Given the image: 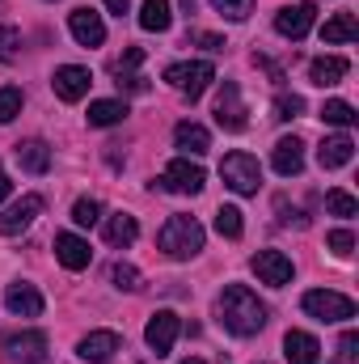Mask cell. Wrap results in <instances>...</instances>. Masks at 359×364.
Instances as JSON below:
<instances>
[{
    "label": "cell",
    "instance_id": "6da1fadb",
    "mask_svg": "<svg viewBox=\"0 0 359 364\" xmlns=\"http://www.w3.org/2000/svg\"><path fill=\"white\" fill-rule=\"evenodd\" d=\"M216 314H220V322H224V331H233V335H258L263 326H267V305L245 288V284H228L224 292H220V301H216Z\"/></svg>",
    "mask_w": 359,
    "mask_h": 364
},
{
    "label": "cell",
    "instance_id": "7a4b0ae2",
    "mask_svg": "<svg viewBox=\"0 0 359 364\" xmlns=\"http://www.w3.org/2000/svg\"><path fill=\"white\" fill-rule=\"evenodd\" d=\"M203 242H207V233H203V225H199L194 216H170L165 229L157 233V246H161L170 259H194V255L203 250Z\"/></svg>",
    "mask_w": 359,
    "mask_h": 364
},
{
    "label": "cell",
    "instance_id": "3957f363",
    "mask_svg": "<svg viewBox=\"0 0 359 364\" xmlns=\"http://www.w3.org/2000/svg\"><path fill=\"white\" fill-rule=\"evenodd\" d=\"M220 178L228 191H237V195H258V186H263V166H258V157H250V153H228L224 161H220Z\"/></svg>",
    "mask_w": 359,
    "mask_h": 364
},
{
    "label": "cell",
    "instance_id": "277c9868",
    "mask_svg": "<svg viewBox=\"0 0 359 364\" xmlns=\"http://www.w3.org/2000/svg\"><path fill=\"white\" fill-rule=\"evenodd\" d=\"M300 305L317 322H347V318H355V301L343 296V292H334V288H313V292H304Z\"/></svg>",
    "mask_w": 359,
    "mask_h": 364
},
{
    "label": "cell",
    "instance_id": "5b68a950",
    "mask_svg": "<svg viewBox=\"0 0 359 364\" xmlns=\"http://www.w3.org/2000/svg\"><path fill=\"white\" fill-rule=\"evenodd\" d=\"M165 81L194 102V97H203L207 85L216 81V68H211L207 60H186V64H170V68H165Z\"/></svg>",
    "mask_w": 359,
    "mask_h": 364
},
{
    "label": "cell",
    "instance_id": "8992f818",
    "mask_svg": "<svg viewBox=\"0 0 359 364\" xmlns=\"http://www.w3.org/2000/svg\"><path fill=\"white\" fill-rule=\"evenodd\" d=\"M0 352H4V364H43L47 360V335H43V331H17V335H4Z\"/></svg>",
    "mask_w": 359,
    "mask_h": 364
},
{
    "label": "cell",
    "instance_id": "52a82bcc",
    "mask_svg": "<svg viewBox=\"0 0 359 364\" xmlns=\"http://www.w3.org/2000/svg\"><path fill=\"white\" fill-rule=\"evenodd\" d=\"M203 182H207L203 166H199V161H190V157L170 161V166H165V174H161V186H165V191H174V195H199V191H203Z\"/></svg>",
    "mask_w": 359,
    "mask_h": 364
},
{
    "label": "cell",
    "instance_id": "ba28073f",
    "mask_svg": "<svg viewBox=\"0 0 359 364\" xmlns=\"http://www.w3.org/2000/svg\"><path fill=\"white\" fill-rule=\"evenodd\" d=\"M178 331H182L178 314H174V309H157V314L148 318V326H144V339H148V348H153L157 356H170L174 343H178Z\"/></svg>",
    "mask_w": 359,
    "mask_h": 364
},
{
    "label": "cell",
    "instance_id": "9c48e42d",
    "mask_svg": "<svg viewBox=\"0 0 359 364\" xmlns=\"http://www.w3.org/2000/svg\"><path fill=\"white\" fill-rule=\"evenodd\" d=\"M313 21H317V4L313 0H300V4H283L279 13H275V30L283 34V38H304L309 30H313Z\"/></svg>",
    "mask_w": 359,
    "mask_h": 364
},
{
    "label": "cell",
    "instance_id": "30bf717a",
    "mask_svg": "<svg viewBox=\"0 0 359 364\" xmlns=\"http://www.w3.org/2000/svg\"><path fill=\"white\" fill-rule=\"evenodd\" d=\"M38 216H43V195H21L17 203H9V208L0 212V233H4V237H13V233L30 229Z\"/></svg>",
    "mask_w": 359,
    "mask_h": 364
},
{
    "label": "cell",
    "instance_id": "8fae6325",
    "mask_svg": "<svg viewBox=\"0 0 359 364\" xmlns=\"http://www.w3.org/2000/svg\"><path fill=\"white\" fill-rule=\"evenodd\" d=\"M250 267H254V275H258L263 284H270V288L292 284V259L279 255V250H258V255L250 259Z\"/></svg>",
    "mask_w": 359,
    "mask_h": 364
},
{
    "label": "cell",
    "instance_id": "7c38bea8",
    "mask_svg": "<svg viewBox=\"0 0 359 364\" xmlns=\"http://www.w3.org/2000/svg\"><path fill=\"white\" fill-rule=\"evenodd\" d=\"M114 352H123V339H118L114 331H89V335L77 343V356L89 360V364H110Z\"/></svg>",
    "mask_w": 359,
    "mask_h": 364
},
{
    "label": "cell",
    "instance_id": "4fadbf2b",
    "mask_svg": "<svg viewBox=\"0 0 359 364\" xmlns=\"http://www.w3.org/2000/svg\"><path fill=\"white\" fill-rule=\"evenodd\" d=\"M68 30H72V38H77L81 47H101V43H106V21H101V13H93V9H72V13H68Z\"/></svg>",
    "mask_w": 359,
    "mask_h": 364
},
{
    "label": "cell",
    "instance_id": "5bb4252c",
    "mask_svg": "<svg viewBox=\"0 0 359 364\" xmlns=\"http://www.w3.org/2000/svg\"><path fill=\"white\" fill-rule=\"evenodd\" d=\"M51 85H55V97H64V102H81V97L89 93L93 77H89V68H81V64H64V68H55Z\"/></svg>",
    "mask_w": 359,
    "mask_h": 364
},
{
    "label": "cell",
    "instance_id": "9a60e30c",
    "mask_svg": "<svg viewBox=\"0 0 359 364\" xmlns=\"http://www.w3.org/2000/svg\"><path fill=\"white\" fill-rule=\"evenodd\" d=\"M216 123L224 132H241L245 127V106H241V90L233 81H224V90L216 97Z\"/></svg>",
    "mask_w": 359,
    "mask_h": 364
},
{
    "label": "cell",
    "instance_id": "2e32d148",
    "mask_svg": "<svg viewBox=\"0 0 359 364\" xmlns=\"http://www.w3.org/2000/svg\"><path fill=\"white\" fill-rule=\"evenodd\" d=\"M4 305H9V314H17V318H38V314H43V292H38L34 284L17 279V284H9V292H4Z\"/></svg>",
    "mask_w": 359,
    "mask_h": 364
},
{
    "label": "cell",
    "instance_id": "e0dca14e",
    "mask_svg": "<svg viewBox=\"0 0 359 364\" xmlns=\"http://www.w3.org/2000/svg\"><path fill=\"white\" fill-rule=\"evenodd\" d=\"M270 166H275V174L296 178V174L304 170V144H300L296 136H283V140L275 144V153H270Z\"/></svg>",
    "mask_w": 359,
    "mask_h": 364
},
{
    "label": "cell",
    "instance_id": "ac0fdd59",
    "mask_svg": "<svg viewBox=\"0 0 359 364\" xmlns=\"http://www.w3.org/2000/svg\"><path fill=\"white\" fill-rule=\"evenodd\" d=\"M55 259H60L68 272H85L89 259H93V250H89L85 237H77V233H60V237H55Z\"/></svg>",
    "mask_w": 359,
    "mask_h": 364
},
{
    "label": "cell",
    "instance_id": "d6986e66",
    "mask_svg": "<svg viewBox=\"0 0 359 364\" xmlns=\"http://www.w3.org/2000/svg\"><path fill=\"white\" fill-rule=\"evenodd\" d=\"M283 356H287V364H317L321 360V348H317L313 335L287 331V335H283Z\"/></svg>",
    "mask_w": 359,
    "mask_h": 364
},
{
    "label": "cell",
    "instance_id": "ffe728a7",
    "mask_svg": "<svg viewBox=\"0 0 359 364\" xmlns=\"http://www.w3.org/2000/svg\"><path fill=\"white\" fill-rule=\"evenodd\" d=\"M351 157H355V140H351V136H326L321 149H317L321 170H338V166H347Z\"/></svg>",
    "mask_w": 359,
    "mask_h": 364
},
{
    "label": "cell",
    "instance_id": "44dd1931",
    "mask_svg": "<svg viewBox=\"0 0 359 364\" xmlns=\"http://www.w3.org/2000/svg\"><path fill=\"white\" fill-rule=\"evenodd\" d=\"M347 68H351V64H347L343 55H321V60L309 64V81L326 90V85H338V81L347 77Z\"/></svg>",
    "mask_w": 359,
    "mask_h": 364
},
{
    "label": "cell",
    "instance_id": "7402d4cb",
    "mask_svg": "<svg viewBox=\"0 0 359 364\" xmlns=\"http://www.w3.org/2000/svg\"><path fill=\"white\" fill-rule=\"evenodd\" d=\"M17 166H21L26 174H47V170H51V149H47L43 140H21V144H17Z\"/></svg>",
    "mask_w": 359,
    "mask_h": 364
},
{
    "label": "cell",
    "instance_id": "603a6c76",
    "mask_svg": "<svg viewBox=\"0 0 359 364\" xmlns=\"http://www.w3.org/2000/svg\"><path fill=\"white\" fill-rule=\"evenodd\" d=\"M174 144H178L186 157H203V153L211 149V136H207V127H199V123H178V127H174Z\"/></svg>",
    "mask_w": 359,
    "mask_h": 364
},
{
    "label": "cell",
    "instance_id": "cb8c5ba5",
    "mask_svg": "<svg viewBox=\"0 0 359 364\" xmlns=\"http://www.w3.org/2000/svg\"><path fill=\"white\" fill-rule=\"evenodd\" d=\"M89 127H114L127 119V102L123 97H101V102H89Z\"/></svg>",
    "mask_w": 359,
    "mask_h": 364
},
{
    "label": "cell",
    "instance_id": "d4e9b609",
    "mask_svg": "<svg viewBox=\"0 0 359 364\" xmlns=\"http://www.w3.org/2000/svg\"><path fill=\"white\" fill-rule=\"evenodd\" d=\"M170 21H174L170 0H144V9H140V26H144L148 34H165Z\"/></svg>",
    "mask_w": 359,
    "mask_h": 364
},
{
    "label": "cell",
    "instance_id": "484cf974",
    "mask_svg": "<svg viewBox=\"0 0 359 364\" xmlns=\"http://www.w3.org/2000/svg\"><path fill=\"white\" fill-rule=\"evenodd\" d=\"M136 237H140V225H136V216L118 212V216H110V220H106V242H110V246H118V250H123V246H131Z\"/></svg>",
    "mask_w": 359,
    "mask_h": 364
},
{
    "label": "cell",
    "instance_id": "4316f807",
    "mask_svg": "<svg viewBox=\"0 0 359 364\" xmlns=\"http://www.w3.org/2000/svg\"><path fill=\"white\" fill-rule=\"evenodd\" d=\"M355 34H359V26H355L351 13H334V17L321 26V43H351Z\"/></svg>",
    "mask_w": 359,
    "mask_h": 364
},
{
    "label": "cell",
    "instance_id": "83f0119b",
    "mask_svg": "<svg viewBox=\"0 0 359 364\" xmlns=\"http://www.w3.org/2000/svg\"><path fill=\"white\" fill-rule=\"evenodd\" d=\"M216 233H220V237H228V242H237V237L245 233L241 208H233V203H220V212H216Z\"/></svg>",
    "mask_w": 359,
    "mask_h": 364
},
{
    "label": "cell",
    "instance_id": "f1b7e54d",
    "mask_svg": "<svg viewBox=\"0 0 359 364\" xmlns=\"http://www.w3.org/2000/svg\"><path fill=\"white\" fill-rule=\"evenodd\" d=\"M321 119H326L330 127H351L359 114H355V106H351V102H338V97H334V102H326V106H321Z\"/></svg>",
    "mask_w": 359,
    "mask_h": 364
},
{
    "label": "cell",
    "instance_id": "f546056e",
    "mask_svg": "<svg viewBox=\"0 0 359 364\" xmlns=\"http://www.w3.org/2000/svg\"><path fill=\"white\" fill-rule=\"evenodd\" d=\"M72 220H77L81 229H93V225L101 220V203L89 199V195H85V199H77V203H72Z\"/></svg>",
    "mask_w": 359,
    "mask_h": 364
},
{
    "label": "cell",
    "instance_id": "4dcf8cb0",
    "mask_svg": "<svg viewBox=\"0 0 359 364\" xmlns=\"http://www.w3.org/2000/svg\"><path fill=\"white\" fill-rule=\"evenodd\" d=\"M21 114V90L17 85H4L0 90V123H13Z\"/></svg>",
    "mask_w": 359,
    "mask_h": 364
},
{
    "label": "cell",
    "instance_id": "1f68e13d",
    "mask_svg": "<svg viewBox=\"0 0 359 364\" xmlns=\"http://www.w3.org/2000/svg\"><path fill=\"white\" fill-rule=\"evenodd\" d=\"M304 114V97L300 93H279L275 97V119H300Z\"/></svg>",
    "mask_w": 359,
    "mask_h": 364
},
{
    "label": "cell",
    "instance_id": "d6a6232c",
    "mask_svg": "<svg viewBox=\"0 0 359 364\" xmlns=\"http://www.w3.org/2000/svg\"><path fill=\"white\" fill-rule=\"evenodd\" d=\"M211 9H216L220 17H228V21H245L250 9H254V0H211Z\"/></svg>",
    "mask_w": 359,
    "mask_h": 364
},
{
    "label": "cell",
    "instance_id": "836d02e7",
    "mask_svg": "<svg viewBox=\"0 0 359 364\" xmlns=\"http://www.w3.org/2000/svg\"><path fill=\"white\" fill-rule=\"evenodd\" d=\"M326 208H330L334 216H355L359 199H355V195H347V191H330V195H326Z\"/></svg>",
    "mask_w": 359,
    "mask_h": 364
},
{
    "label": "cell",
    "instance_id": "e575fe53",
    "mask_svg": "<svg viewBox=\"0 0 359 364\" xmlns=\"http://www.w3.org/2000/svg\"><path fill=\"white\" fill-rule=\"evenodd\" d=\"M17 51H21V30L0 26V60L9 64V60H17Z\"/></svg>",
    "mask_w": 359,
    "mask_h": 364
},
{
    "label": "cell",
    "instance_id": "d590c367",
    "mask_svg": "<svg viewBox=\"0 0 359 364\" xmlns=\"http://www.w3.org/2000/svg\"><path fill=\"white\" fill-rule=\"evenodd\" d=\"M140 64H144V51H140V47H127V51H123V60L114 64V77H136V68H140Z\"/></svg>",
    "mask_w": 359,
    "mask_h": 364
},
{
    "label": "cell",
    "instance_id": "8d00e7d4",
    "mask_svg": "<svg viewBox=\"0 0 359 364\" xmlns=\"http://www.w3.org/2000/svg\"><path fill=\"white\" fill-rule=\"evenodd\" d=\"M326 242H330V250H334L338 259H347V255L355 250V233H351V229H334V233H330Z\"/></svg>",
    "mask_w": 359,
    "mask_h": 364
},
{
    "label": "cell",
    "instance_id": "74e56055",
    "mask_svg": "<svg viewBox=\"0 0 359 364\" xmlns=\"http://www.w3.org/2000/svg\"><path fill=\"white\" fill-rule=\"evenodd\" d=\"M110 279H114L118 288H127V292H136V288H140V272H136L131 263H114V272H110Z\"/></svg>",
    "mask_w": 359,
    "mask_h": 364
},
{
    "label": "cell",
    "instance_id": "f35d334b",
    "mask_svg": "<svg viewBox=\"0 0 359 364\" xmlns=\"http://www.w3.org/2000/svg\"><path fill=\"white\" fill-rule=\"evenodd\" d=\"M190 43H199L203 51H224V38H220V34H207V30H194Z\"/></svg>",
    "mask_w": 359,
    "mask_h": 364
},
{
    "label": "cell",
    "instance_id": "ab89813d",
    "mask_svg": "<svg viewBox=\"0 0 359 364\" xmlns=\"http://www.w3.org/2000/svg\"><path fill=\"white\" fill-rule=\"evenodd\" d=\"M355 348H359V335H355V331H347V335H343V343H338V356H343V364L355 360Z\"/></svg>",
    "mask_w": 359,
    "mask_h": 364
},
{
    "label": "cell",
    "instance_id": "60d3db41",
    "mask_svg": "<svg viewBox=\"0 0 359 364\" xmlns=\"http://www.w3.org/2000/svg\"><path fill=\"white\" fill-rule=\"evenodd\" d=\"M118 90H127V93H144V90H148V81H144V77H118Z\"/></svg>",
    "mask_w": 359,
    "mask_h": 364
},
{
    "label": "cell",
    "instance_id": "b9f144b4",
    "mask_svg": "<svg viewBox=\"0 0 359 364\" xmlns=\"http://www.w3.org/2000/svg\"><path fill=\"white\" fill-rule=\"evenodd\" d=\"M106 9H110V13H118V17H123V13H127V9H131V0H106Z\"/></svg>",
    "mask_w": 359,
    "mask_h": 364
},
{
    "label": "cell",
    "instance_id": "7bdbcfd3",
    "mask_svg": "<svg viewBox=\"0 0 359 364\" xmlns=\"http://www.w3.org/2000/svg\"><path fill=\"white\" fill-rule=\"evenodd\" d=\"M9 191H13V182H9V178H4V174H0V203L9 199Z\"/></svg>",
    "mask_w": 359,
    "mask_h": 364
},
{
    "label": "cell",
    "instance_id": "ee69618b",
    "mask_svg": "<svg viewBox=\"0 0 359 364\" xmlns=\"http://www.w3.org/2000/svg\"><path fill=\"white\" fill-rule=\"evenodd\" d=\"M182 9H186V13H194V0H182Z\"/></svg>",
    "mask_w": 359,
    "mask_h": 364
},
{
    "label": "cell",
    "instance_id": "f6af8a7d",
    "mask_svg": "<svg viewBox=\"0 0 359 364\" xmlns=\"http://www.w3.org/2000/svg\"><path fill=\"white\" fill-rule=\"evenodd\" d=\"M182 364H203V360H194V356H190V360H182Z\"/></svg>",
    "mask_w": 359,
    "mask_h": 364
}]
</instances>
